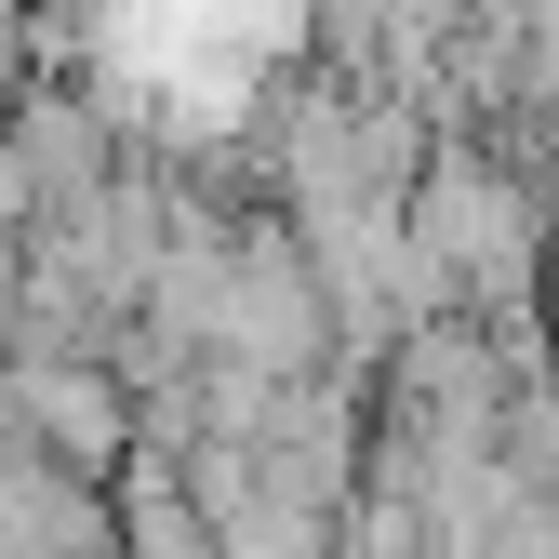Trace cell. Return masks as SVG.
I'll list each match as a JSON object with an SVG mask.
<instances>
[{"instance_id": "6da1fadb", "label": "cell", "mask_w": 559, "mask_h": 559, "mask_svg": "<svg viewBox=\"0 0 559 559\" xmlns=\"http://www.w3.org/2000/svg\"><path fill=\"white\" fill-rule=\"evenodd\" d=\"M413 227H427V253L466 280V294H493V307L533 280V200L507 174H479V160H440L427 187H413Z\"/></svg>"}]
</instances>
